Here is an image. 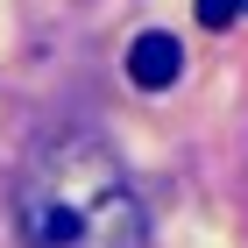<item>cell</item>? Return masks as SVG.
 Masks as SVG:
<instances>
[{"instance_id":"277c9868","label":"cell","mask_w":248,"mask_h":248,"mask_svg":"<svg viewBox=\"0 0 248 248\" xmlns=\"http://www.w3.org/2000/svg\"><path fill=\"white\" fill-rule=\"evenodd\" d=\"M241 7H248V0H241Z\"/></svg>"},{"instance_id":"7a4b0ae2","label":"cell","mask_w":248,"mask_h":248,"mask_svg":"<svg viewBox=\"0 0 248 248\" xmlns=\"http://www.w3.org/2000/svg\"><path fill=\"white\" fill-rule=\"evenodd\" d=\"M177 71H185V50H177V36H163V29H142V36L128 43V78L142 85V93H170Z\"/></svg>"},{"instance_id":"6da1fadb","label":"cell","mask_w":248,"mask_h":248,"mask_svg":"<svg viewBox=\"0 0 248 248\" xmlns=\"http://www.w3.org/2000/svg\"><path fill=\"white\" fill-rule=\"evenodd\" d=\"M29 248H142V199L99 135H57L15 191Z\"/></svg>"},{"instance_id":"3957f363","label":"cell","mask_w":248,"mask_h":248,"mask_svg":"<svg viewBox=\"0 0 248 248\" xmlns=\"http://www.w3.org/2000/svg\"><path fill=\"white\" fill-rule=\"evenodd\" d=\"M191 15H199V29H227L241 15V0H191Z\"/></svg>"}]
</instances>
